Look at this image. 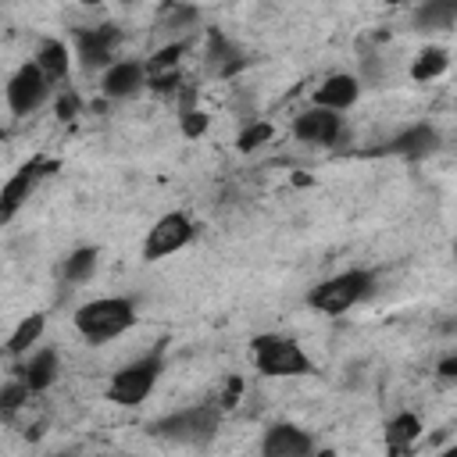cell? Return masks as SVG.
I'll return each instance as SVG.
<instances>
[{
  "instance_id": "cell-1",
  "label": "cell",
  "mask_w": 457,
  "mask_h": 457,
  "mask_svg": "<svg viewBox=\"0 0 457 457\" xmlns=\"http://www.w3.org/2000/svg\"><path fill=\"white\" fill-rule=\"evenodd\" d=\"M168 339H157L146 353H139V357H132L129 364H121L114 375H111V382H107V400L114 403V407H139L150 393H154V386L161 382V375H164V368H168V346H164Z\"/></svg>"
},
{
  "instance_id": "cell-2",
  "label": "cell",
  "mask_w": 457,
  "mask_h": 457,
  "mask_svg": "<svg viewBox=\"0 0 457 457\" xmlns=\"http://www.w3.org/2000/svg\"><path fill=\"white\" fill-rule=\"evenodd\" d=\"M250 361L261 375L268 378H303L314 375V361L307 357V350L282 332H261L250 339Z\"/></svg>"
},
{
  "instance_id": "cell-3",
  "label": "cell",
  "mask_w": 457,
  "mask_h": 457,
  "mask_svg": "<svg viewBox=\"0 0 457 457\" xmlns=\"http://www.w3.org/2000/svg\"><path fill=\"white\" fill-rule=\"evenodd\" d=\"M71 321L86 343H107L136 325V303L129 296H96L86 300Z\"/></svg>"
},
{
  "instance_id": "cell-4",
  "label": "cell",
  "mask_w": 457,
  "mask_h": 457,
  "mask_svg": "<svg viewBox=\"0 0 457 457\" xmlns=\"http://www.w3.org/2000/svg\"><path fill=\"white\" fill-rule=\"evenodd\" d=\"M218 421H221V403H193L182 411H171L157 421H150V436L164 439V443H179V446H207L218 436Z\"/></svg>"
},
{
  "instance_id": "cell-5",
  "label": "cell",
  "mask_w": 457,
  "mask_h": 457,
  "mask_svg": "<svg viewBox=\"0 0 457 457\" xmlns=\"http://www.w3.org/2000/svg\"><path fill=\"white\" fill-rule=\"evenodd\" d=\"M371 289H375V271H368V268H346V271H339V275L321 278V282L307 293V307H314L318 314L339 318V314H346L350 307H357Z\"/></svg>"
},
{
  "instance_id": "cell-6",
  "label": "cell",
  "mask_w": 457,
  "mask_h": 457,
  "mask_svg": "<svg viewBox=\"0 0 457 457\" xmlns=\"http://www.w3.org/2000/svg\"><path fill=\"white\" fill-rule=\"evenodd\" d=\"M196 236V225L189 214L182 211H168L161 214L150 228H146V239H143V261H164L179 250H186Z\"/></svg>"
},
{
  "instance_id": "cell-7",
  "label": "cell",
  "mask_w": 457,
  "mask_h": 457,
  "mask_svg": "<svg viewBox=\"0 0 457 457\" xmlns=\"http://www.w3.org/2000/svg\"><path fill=\"white\" fill-rule=\"evenodd\" d=\"M50 89H54V82L39 71V64L36 61H25L11 79H7V89H4V96H7V107H11V114H18V118H25V114H32V111H39L46 100H50Z\"/></svg>"
},
{
  "instance_id": "cell-8",
  "label": "cell",
  "mask_w": 457,
  "mask_h": 457,
  "mask_svg": "<svg viewBox=\"0 0 457 457\" xmlns=\"http://www.w3.org/2000/svg\"><path fill=\"white\" fill-rule=\"evenodd\" d=\"M71 43H75V57L82 71H96V68L114 64V46L121 43V32L118 25H89V29H75Z\"/></svg>"
},
{
  "instance_id": "cell-9",
  "label": "cell",
  "mask_w": 457,
  "mask_h": 457,
  "mask_svg": "<svg viewBox=\"0 0 457 457\" xmlns=\"http://www.w3.org/2000/svg\"><path fill=\"white\" fill-rule=\"evenodd\" d=\"M293 136L307 146H336L343 136V111L311 104L307 111H300L293 118Z\"/></svg>"
},
{
  "instance_id": "cell-10",
  "label": "cell",
  "mask_w": 457,
  "mask_h": 457,
  "mask_svg": "<svg viewBox=\"0 0 457 457\" xmlns=\"http://www.w3.org/2000/svg\"><path fill=\"white\" fill-rule=\"evenodd\" d=\"M57 164L54 161H43V157H32V161H25L7 182H4V193H0V218L4 221H11L14 214H18V207L29 200V193L39 186V179L43 175H50Z\"/></svg>"
},
{
  "instance_id": "cell-11",
  "label": "cell",
  "mask_w": 457,
  "mask_h": 457,
  "mask_svg": "<svg viewBox=\"0 0 457 457\" xmlns=\"http://www.w3.org/2000/svg\"><path fill=\"white\" fill-rule=\"evenodd\" d=\"M146 86H150V68L146 61H136V57L114 61L111 68H104V79H100V93L107 100H129Z\"/></svg>"
},
{
  "instance_id": "cell-12",
  "label": "cell",
  "mask_w": 457,
  "mask_h": 457,
  "mask_svg": "<svg viewBox=\"0 0 457 457\" xmlns=\"http://www.w3.org/2000/svg\"><path fill=\"white\" fill-rule=\"evenodd\" d=\"M261 457H307L314 453V436L293 421H275L261 436Z\"/></svg>"
},
{
  "instance_id": "cell-13",
  "label": "cell",
  "mask_w": 457,
  "mask_h": 457,
  "mask_svg": "<svg viewBox=\"0 0 457 457\" xmlns=\"http://www.w3.org/2000/svg\"><path fill=\"white\" fill-rule=\"evenodd\" d=\"M204 64H207V71L211 75H218V79H232V75H239L246 64H250V57L243 54V46L239 43H232L221 29H207V39H204Z\"/></svg>"
},
{
  "instance_id": "cell-14",
  "label": "cell",
  "mask_w": 457,
  "mask_h": 457,
  "mask_svg": "<svg viewBox=\"0 0 457 457\" xmlns=\"http://www.w3.org/2000/svg\"><path fill=\"white\" fill-rule=\"evenodd\" d=\"M439 143H443V136H439L436 125L414 121V125H407V129H400V132L393 136L389 150H393L396 157H403V161H425V157H432V154L439 150Z\"/></svg>"
},
{
  "instance_id": "cell-15",
  "label": "cell",
  "mask_w": 457,
  "mask_h": 457,
  "mask_svg": "<svg viewBox=\"0 0 457 457\" xmlns=\"http://www.w3.org/2000/svg\"><path fill=\"white\" fill-rule=\"evenodd\" d=\"M357 100H361V79L350 75V71H336V75H328V79L314 89V96H311V104H318V107H332V111H350Z\"/></svg>"
},
{
  "instance_id": "cell-16",
  "label": "cell",
  "mask_w": 457,
  "mask_h": 457,
  "mask_svg": "<svg viewBox=\"0 0 457 457\" xmlns=\"http://www.w3.org/2000/svg\"><path fill=\"white\" fill-rule=\"evenodd\" d=\"M18 375L29 382L32 393H46L61 375V353L54 346H39L36 353H29V361L18 368Z\"/></svg>"
},
{
  "instance_id": "cell-17",
  "label": "cell",
  "mask_w": 457,
  "mask_h": 457,
  "mask_svg": "<svg viewBox=\"0 0 457 457\" xmlns=\"http://www.w3.org/2000/svg\"><path fill=\"white\" fill-rule=\"evenodd\" d=\"M71 46L64 43V39H57V36H50V39H43L39 46H36V64H39V71L57 86V82H64L68 79V71H71Z\"/></svg>"
},
{
  "instance_id": "cell-18",
  "label": "cell",
  "mask_w": 457,
  "mask_h": 457,
  "mask_svg": "<svg viewBox=\"0 0 457 457\" xmlns=\"http://www.w3.org/2000/svg\"><path fill=\"white\" fill-rule=\"evenodd\" d=\"M411 25L418 32H446L457 25V0H421L411 11Z\"/></svg>"
},
{
  "instance_id": "cell-19",
  "label": "cell",
  "mask_w": 457,
  "mask_h": 457,
  "mask_svg": "<svg viewBox=\"0 0 457 457\" xmlns=\"http://www.w3.org/2000/svg\"><path fill=\"white\" fill-rule=\"evenodd\" d=\"M421 432H425L421 418L414 411H400V414H393L386 421V450L389 453H407V450H414V443L421 439Z\"/></svg>"
},
{
  "instance_id": "cell-20",
  "label": "cell",
  "mask_w": 457,
  "mask_h": 457,
  "mask_svg": "<svg viewBox=\"0 0 457 457\" xmlns=\"http://www.w3.org/2000/svg\"><path fill=\"white\" fill-rule=\"evenodd\" d=\"M96 264H100V246H75L64 261H61V278L71 282V286H82L96 275Z\"/></svg>"
},
{
  "instance_id": "cell-21",
  "label": "cell",
  "mask_w": 457,
  "mask_h": 457,
  "mask_svg": "<svg viewBox=\"0 0 457 457\" xmlns=\"http://www.w3.org/2000/svg\"><path fill=\"white\" fill-rule=\"evenodd\" d=\"M43 328H46V314H43V311H32V314H25V318L14 325V332L7 336V353H11V357H21V353H29V346H36V343H39Z\"/></svg>"
},
{
  "instance_id": "cell-22",
  "label": "cell",
  "mask_w": 457,
  "mask_h": 457,
  "mask_svg": "<svg viewBox=\"0 0 457 457\" xmlns=\"http://www.w3.org/2000/svg\"><path fill=\"white\" fill-rule=\"evenodd\" d=\"M446 68H450L446 46H421L418 57L411 61V79H414V82H432V79H439Z\"/></svg>"
},
{
  "instance_id": "cell-23",
  "label": "cell",
  "mask_w": 457,
  "mask_h": 457,
  "mask_svg": "<svg viewBox=\"0 0 457 457\" xmlns=\"http://www.w3.org/2000/svg\"><path fill=\"white\" fill-rule=\"evenodd\" d=\"M179 125H182V132H186L189 139H196V136H204V132H207V114H204V111L193 104V89H186V93H182Z\"/></svg>"
},
{
  "instance_id": "cell-24",
  "label": "cell",
  "mask_w": 457,
  "mask_h": 457,
  "mask_svg": "<svg viewBox=\"0 0 457 457\" xmlns=\"http://www.w3.org/2000/svg\"><path fill=\"white\" fill-rule=\"evenodd\" d=\"M29 393H32V389H29V382H25L21 375H11V378L4 382V389H0V414H4V418H11V414L29 400Z\"/></svg>"
},
{
  "instance_id": "cell-25",
  "label": "cell",
  "mask_w": 457,
  "mask_h": 457,
  "mask_svg": "<svg viewBox=\"0 0 457 457\" xmlns=\"http://www.w3.org/2000/svg\"><path fill=\"white\" fill-rule=\"evenodd\" d=\"M271 136H275V125H271V121H250V125L239 132L236 146H239L243 154H253V150H261L264 143H271Z\"/></svg>"
},
{
  "instance_id": "cell-26",
  "label": "cell",
  "mask_w": 457,
  "mask_h": 457,
  "mask_svg": "<svg viewBox=\"0 0 457 457\" xmlns=\"http://www.w3.org/2000/svg\"><path fill=\"white\" fill-rule=\"evenodd\" d=\"M182 54H186V43H182V39H179V43H168V46H161V50H157V54L146 61L150 75H154V71H171V68L179 64V57H182Z\"/></svg>"
},
{
  "instance_id": "cell-27",
  "label": "cell",
  "mask_w": 457,
  "mask_h": 457,
  "mask_svg": "<svg viewBox=\"0 0 457 457\" xmlns=\"http://www.w3.org/2000/svg\"><path fill=\"white\" fill-rule=\"evenodd\" d=\"M179 86H182V75H179L175 68H171V71H154V75H150V89L161 93V96H175Z\"/></svg>"
},
{
  "instance_id": "cell-28",
  "label": "cell",
  "mask_w": 457,
  "mask_h": 457,
  "mask_svg": "<svg viewBox=\"0 0 457 457\" xmlns=\"http://www.w3.org/2000/svg\"><path fill=\"white\" fill-rule=\"evenodd\" d=\"M239 393H243V378H232V382H225V389H221V407H236L239 403Z\"/></svg>"
},
{
  "instance_id": "cell-29",
  "label": "cell",
  "mask_w": 457,
  "mask_h": 457,
  "mask_svg": "<svg viewBox=\"0 0 457 457\" xmlns=\"http://www.w3.org/2000/svg\"><path fill=\"white\" fill-rule=\"evenodd\" d=\"M436 375L443 382H457V353H446L439 364H436Z\"/></svg>"
},
{
  "instance_id": "cell-30",
  "label": "cell",
  "mask_w": 457,
  "mask_h": 457,
  "mask_svg": "<svg viewBox=\"0 0 457 457\" xmlns=\"http://www.w3.org/2000/svg\"><path fill=\"white\" fill-rule=\"evenodd\" d=\"M75 111H79V100H75L71 93L57 100V114H61V118H75Z\"/></svg>"
},
{
  "instance_id": "cell-31",
  "label": "cell",
  "mask_w": 457,
  "mask_h": 457,
  "mask_svg": "<svg viewBox=\"0 0 457 457\" xmlns=\"http://www.w3.org/2000/svg\"><path fill=\"white\" fill-rule=\"evenodd\" d=\"M446 453H450V457H457V443H453V446H446Z\"/></svg>"
},
{
  "instance_id": "cell-32",
  "label": "cell",
  "mask_w": 457,
  "mask_h": 457,
  "mask_svg": "<svg viewBox=\"0 0 457 457\" xmlns=\"http://www.w3.org/2000/svg\"><path fill=\"white\" fill-rule=\"evenodd\" d=\"M79 4H86V7H93V4H104V0H79Z\"/></svg>"
},
{
  "instance_id": "cell-33",
  "label": "cell",
  "mask_w": 457,
  "mask_h": 457,
  "mask_svg": "<svg viewBox=\"0 0 457 457\" xmlns=\"http://www.w3.org/2000/svg\"><path fill=\"white\" fill-rule=\"evenodd\" d=\"M382 4H393V7H396V4H403V0H382Z\"/></svg>"
},
{
  "instance_id": "cell-34",
  "label": "cell",
  "mask_w": 457,
  "mask_h": 457,
  "mask_svg": "<svg viewBox=\"0 0 457 457\" xmlns=\"http://www.w3.org/2000/svg\"><path fill=\"white\" fill-rule=\"evenodd\" d=\"M453 257H457V239H453Z\"/></svg>"
}]
</instances>
